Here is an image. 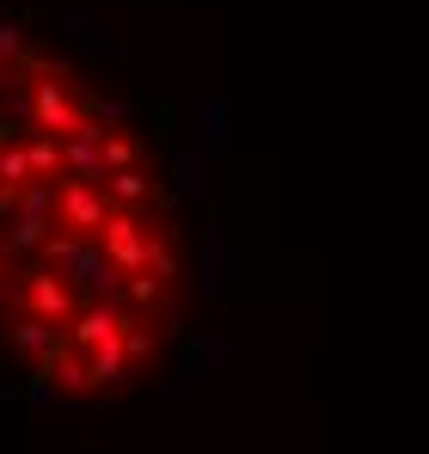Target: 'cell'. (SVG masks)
<instances>
[{"instance_id":"cell-1","label":"cell","mask_w":429,"mask_h":454,"mask_svg":"<svg viewBox=\"0 0 429 454\" xmlns=\"http://www.w3.org/2000/svg\"><path fill=\"white\" fill-rule=\"evenodd\" d=\"M98 246H105V258L123 270V277H136V270H147V252H153V227H147L142 209H117L111 222H105V233H98Z\"/></svg>"},{"instance_id":"cell-2","label":"cell","mask_w":429,"mask_h":454,"mask_svg":"<svg viewBox=\"0 0 429 454\" xmlns=\"http://www.w3.org/2000/svg\"><path fill=\"white\" fill-rule=\"evenodd\" d=\"M19 313L68 325L74 313H80V289H74L68 277H56V270H31V277H19Z\"/></svg>"},{"instance_id":"cell-3","label":"cell","mask_w":429,"mask_h":454,"mask_svg":"<svg viewBox=\"0 0 429 454\" xmlns=\"http://www.w3.org/2000/svg\"><path fill=\"white\" fill-rule=\"evenodd\" d=\"M111 215H117V203L105 197V184H98V178H62V227H68V233L98 239Z\"/></svg>"},{"instance_id":"cell-4","label":"cell","mask_w":429,"mask_h":454,"mask_svg":"<svg viewBox=\"0 0 429 454\" xmlns=\"http://www.w3.org/2000/svg\"><path fill=\"white\" fill-rule=\"evenodd\" d=\"M105 197L117 209H153L160 203V184L147 178V166H123V172H105Z\"/></svg>"},{"instance_id":"cell-5","label":"cell","mask_w":429,"mask_h":454,"mask_svg":"<svg viewBox=\"0 0 429 454\" xmlns=\"http://www.w3.org/2000/svg\"><path fill=\"white\" fill-rule=\"evenodd\" d=\"M25 160H31V178L37 184H62L68 166H62V136L50 129H25Z\"/></svg>"},{"instance_id":"cell-6","label":"cell","mask_w":429,"mask_h":454,"mask_svg":"<svg viewBox=\"0 0 429 454\" xmlns=\"http://www.w3.org/2000/svg\"><path fill=\"white\" fill-rule=\"evenodd\" d=\"M86 375H92V387H117V380H136V369H129V350H123V338H111V344L86 350Z\"/></svg>"},{"instance_id":"cell-7","label":"cell","mask_w":429,"mask_h":454,"mask_svg":"<svg viewBox=\"0 0 429 454\" xmlns=\"http://www.w3.org/2000/svg\"><path fill=\"white\" fill-rule=\"evenodd\" d=\"M142 136H129V129H111L105 136V172H123V166H142Z\"/></svg>"},{"instance_id":"cell-8","label":"cell","mask_w":429,"mask_h":454,"mask_svg":"<svg viewBox=\"0 0 429 454\" xmlns=\"http://www.w3.org/2000/svg\"><path fill=\"white\" fill-rule=\"evenodd\" d=\"M197 136H203V142H221V136H227V111H221V105H203V111H197Z\"/></svg>"},{"instance_id":"cell-9","label":"cell","mask_w":429,"mask_h":454,"mask_svg":"<svg viewBox=\"0 0 429 454\" xmlns=\"http://www.w3.org/2000/svg\"><path fill=\"white\" fill-rule=\"evenodd\" d=\"M0 56H25V37L12 25H0Z\"/></svg>"}]
</instances>
